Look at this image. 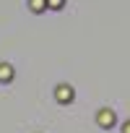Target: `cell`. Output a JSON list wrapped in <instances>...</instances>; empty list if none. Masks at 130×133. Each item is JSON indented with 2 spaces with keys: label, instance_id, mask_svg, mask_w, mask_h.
Masks as SVG:
<instances>
[{
  "label": "cell",
  "instance_id": "cell-1",
  "mask_svg": "<svg viewBox=\"0 0 130 133\" xmlns=\"http://www.w3.org/2000/svg\"><path fill=\"white\" fill-rule=\"evenodd\" d=\"M112 120H114V117H112V112H109V110H107V112H99V123H102L104 128H109V125H112Z\"/></svg>",
  "mask_w": 130,
  "mask_h": 133
},
{
  "label": "cell",
  "instance_id": "cell-3",
  "mask_svg": "<svg viewBox=\"0 0 130 133\" xmlns=\"http://www.w3.org/2000/svg\"><path fill=\"white\" fill-rule=\"evenodd\" d=\"M125 133H130V123H127V125H125Z\"/></svg>",
  "mask_w": 130,
  "mask_h": 133
},
{
  "label": "cell",
  "instance_id": "cell-2",
  "mask_svg": "<svg viewBox=\"0 0 130 133\" xmlns=\"http://www.w3.org/2000/svg\"><path fill=\"white\" fill-rule=\"evenodd\" d=\"M49 3H52V5H62V0H49Z\"/></svg>",
  "mask_w": 130,
  "mask_h": 133
}]
</instances>
